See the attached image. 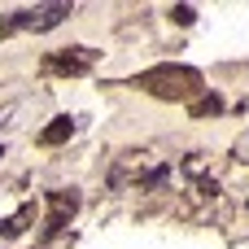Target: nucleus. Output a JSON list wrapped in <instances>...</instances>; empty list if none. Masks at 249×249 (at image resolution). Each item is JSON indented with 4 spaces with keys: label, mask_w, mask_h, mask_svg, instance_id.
Masks as SVG:
<instances>
[{
    "label": "nucleus",
    "mask_w": 249,
    "mask_h": 249,
    "mask_svg": "<svg viewBox=\"0 0 249 249\" xmlns=\"http://www.w3.org/2000/svg\"><path fill=\"white\" fill-rule=\"evenodd\" d=\"M70 136H74V123H70V118H53V127L39 131V144H61V140H70Z\"/></svg>",
    "instance_id": "obj_4"
},
{
    "label": "nucleus",
    "mask_w": 249,
    "mask_h": 249,
    "mask_svg": "<svg viewBox=\"0 0 249 249\" xmlns=\"http://www.w3.org/2000/svg\"><path fill=\"white\" fill-rule=\"evenodd\" d=\"M61 18H70V4H44V9H22V13H13V26L48 31V26H57Z\"/></svg>",
    "instance_id": "obj_2"
},
{
    "label": "nucleus",
    "mask_w": 249,
    "mask_h": 249,
    "mask_svg": "<svg viewBox=\"0 0 249 249\" xmlns=\"http://www.w3.org/2000/svg\"><path fill=\"white\" fill-rule=\"evenodd\" d=\"M88 66H92L88 48H66L61 57H48V70H61V74H83Z\"/></svg>",
    "instance_id": "obj_3"
},
{
    "label": "nucleus",
    "mask_w": 249,
    "mask_h": 249,
    "mask_svg": "<svg viewBox=\"0 0 249 249\" xmlns=\"http://www.w3.org/2000/svg\"><path fill=\"white\" fill-rule=\"evenodd\" d=\"M140 88H149L153 96H193L197 88H201V74L197 70H184V66H158V70H149L144 79H140Z\"/></svg>",
    "instance_id": "obj_1"
},
{
    "label": "nucleus",
    "mask_w": 249,
    "mask_h": 249,
    "mask_svg": "<svg viewBox=\"0 0 249 249\" xmlns=\"http://www.w3.org/2000/svg\"><path fill=\"white\" fill-rule=\"evenodd\" d=\"M171 18H175L179 26H188V22H193V9H188V4H179V9H171Z\"/></svg>",
    "instance_id": "obj_5"
}]
</instances>
